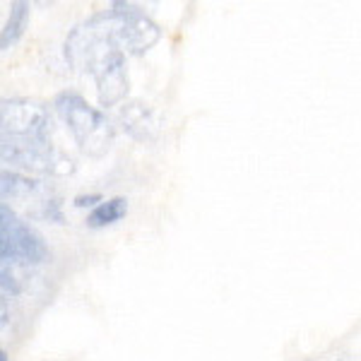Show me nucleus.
<instances>
[{"mask_svg":"<svg viewBox=\"0 0 361 361\" xmlns=\"http://www.w3.org/2000/svg\"><path fill=\"white\" fill-rule=\"evenodd\" d=\"M66 58L94 78L99 106H118L128 94V70L123 51V17L109 5L78 25L66 39Z\"/></svg>","mask_w":361,"mask_h":361,"instance_id":"obj_1","label":"nucleus"},{"mask_svg":"<svg viewBox=\"0 0 361 361\" xmlns=\"http://www.w3.org/2000/svg\"><path fill=\"white\" fill-rule=\"evenodd\" d=\"M58 116L66 121L78 147L90 157H102L114 142V123L104 109H94L78 92H61L54 99Z\"/></svg>","mask_w":361,"mask_h":361,"instance_id":"obj_2","label":"nucleus"},{"mask_svg":"<svg viewBox=\"0 0 361 361\" xmlns=\"http://www.w3.org/2000/svg\"><path fill=\"white\" fill-rule=\"evenodd\" d=\"M49 246L44 243L42 234L17 217L15 209L8 202L0 205V258L3 263L15 265H39L49 260Z\"/></svg>","mask_w":361,"mask_h":361,"instance_id":"obj_3","label":"nucleus"},{"mask_svg":"<svg viewBox=\"0 0 361 361\" xmlns=\"http://www.w3.org/2000/svg\"><path fill=\"white\" fill-rule=\"evenodd\" d=\"M3 140H29V142H51V118L49 109L34 99H5L0 109Z\"/></svg>","mask_w":361,"mask_h":361,"instance_id":"obj_4","label":"nucleus"},{"mask_svg":"<svg viewBox=\"0 0 361 361\" xmlns=\"http://www.w3.org/2000/svg\"><path fill=\"white\" fill-rule=\"evenodd\" d=\"M3 161L25 173H39V176H66L75 171V161L58 152L51 142L3 140Z\"/></svg>","mask_w":361,"mask_h":361,"instance_id":"obj_5","label":"nucleus"},{"mask_svg":"<svg viewBox=\"0 0 361 361\" xmlns=\"http://www.w3.org/2000/svg\"><path fill=\"white\" fill-rule=\"evenodd\" d=\"M111 8L123 15V51L133 56H142L159 42L161 29L145 15V10H140L133 3H123V0H114Z\"/></svg>","mask_w":361,"mask_h":361,"instance_id":"obj_6","label":"nucleus"},{"mask_svg":"<svg viewBox=\"0 0 361 361\" xmlns=\"http://www.w3.org/2000/svg\"><path fill=\"white\" fill-rule=\"evenodd\" d=\"M29 13H32V8H29V3H25V0L10 3V17L3 27V34H0V49L3 51H8L10 46H15L22 39V34H25V29L29 25Z\"/></svg>","mask_w":361,"mask_h":361,"instance_id":"obj_7","label":"nucleus"},{"mask_svg":"<svg viewBox=\"0 0 361 361\" xmlns=\"http://www.w3.org/2000/svg\"><path fill=\"white\" fill-rule=\"evenodd\" d=\"M0 188H3V197L5 200H27L29 195H37L42 190V180L32 178L29 173L22 171H8L5 169L3 176H0Z\"/></svg>","mask_w":361,"mask_h":361,"instance_id":"obj_8","label":"nucleus"},{"mask_svg":"<svg viewBox=\"0 0 361 361\" xmlns=\"http://www.w3.org/2000/svg\"><path fill=\"white\" fill-rule=\"evenodd\" d=\"M128 214V200L126 197H109V200L99 202V205L87 214L85 224L92 229H104V226H111L121 222Z\"/></svg>","mask_w":361,"mask_h":361,"instance_id":"obj_9","label":"nucleus"},{"mask_svg":"<svg viewBox=\"0 0 361 361\" xmlns=\"http://www.w3.org/2000/svg\"><path fill=\"white\" fill-rule=\"evenodd\" d=\"M121 123L133 137L137 140H147L149 137V128H152V118H149V109L142 102H130L123 104L121 109Z\"/></svg>","mask_w":361,"mask_h":361,"instance_id":"obj_10","label":"nucleus"},{"mask_svg":"<svg viewBox=\"0 0 361 361\" xmlns=\"http://www.w3.org/2000/svg\"><path fill=\"white\" fill-rule=\"evenodd\" d=\"M0 277H3V294H10V296H17L22 292V279L17 277L15 272V263H3V272H0Z\"/></svg>","mask_w":361,"mask_h":361,"instance_id":"obj_11","label":"nucleus"},{"mask_svg":"<svg viewBox=\"0 0 361 361\" xmlns=\"http://www.w3.org/2000/svg\"><path fill=\"white\" fill-rule=\"evenodd\" d=\"M34 217L39 219H46V222H56L61 224L63 222V212H61V200L58 197H49V200L42 202V207L34 212Z\"/></svg>","mask_w":361,"mask_h":361,"instance_id":"obj_12","label":"nucleus"},{"mask_svg":"<svg viewBox=\"0 0 361 361\" xmlns=\"http://www.w3.org/2000/svg\"><path fill=\"white\" fill-rule=\"evenodd\" d=\"M99 202H104L102 195H99V193H87V195H78V197H75L73 205L75 207H92V209H94Z\"/></svg>","mask_w":361,"mask_h":361,"instance_id":"obj_13","label":"nucleus"},{"mask_svg":"<svg viewBox=\"0 0 361 361\" xmlns=\"http://www.w3.org/2000/svg\"><path fill=\"white\" fill-rule=\"evenodd\" d=\"M0 361H10L8 359V352H5V349H0Z\"/></svg>","mask_w":361,"mask_h":361,"instance_id":"obj_14","label":"nucleus"}]
</instances>
